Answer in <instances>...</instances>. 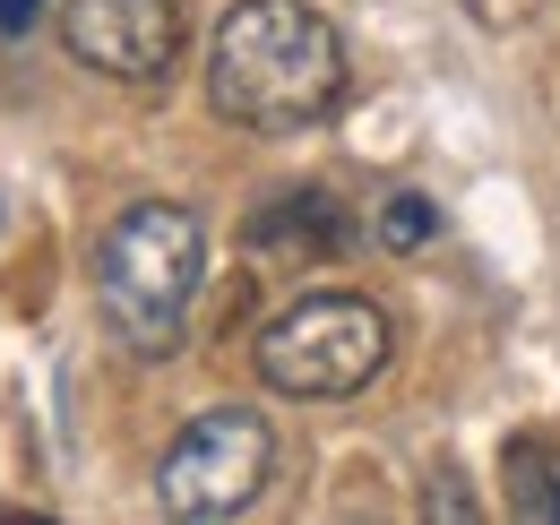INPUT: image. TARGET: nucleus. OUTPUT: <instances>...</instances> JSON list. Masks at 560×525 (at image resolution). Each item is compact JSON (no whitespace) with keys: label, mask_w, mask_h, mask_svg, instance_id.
<instances>
[{"label":"nucleus","mask_w":560,"mask_h":525,"mask_svg":"<svg viewBox=\"0 0 560 525\" xmlns=\"http://www.w3.org/2000/svg\"><path fill=\"white\" fill-rule=\"evenodd\" d=\"M208 104L233 130H311L346 104V44L311 0H233L208 44Z\"/></svg>","instance_id":"obj_1"},{"label":"nucleus","mask_w":560,"mask_h":525,"mask_svg":"<svg viewBox=\"0 0 560 525\" xmlns=\"http://www.w3.org/2000/svg\"><path fill=\"white\" fill-rule=\"evenodd\" d=\"M208 276V224L182 198H139L95 242V311L139 362H173Z\"/></svg>","instance_id":"obj_2"},{"label":"nucleus","mask_w":560,"mask_h":525,"mask_svg":"<svg viewBox=\"0 0 560 525\" xmlns=\"http://www.w3.org/2000/svg\"><path fill=\"white\" fill-rule=\"evenodd\" d=\"M388 345H397V328H388L380 302H362V293H302L293 311H277L259 328L250 362H259V380L277 396L328 405V396L371 388L388 371Z\"/></svg>","instance_id":"obj_3"},{"label":"nucleus","mask_w":560,"mask_h":525,"mask_svg":"<svg viewBox=\"0 0 560 525\" xmlns=\"http://www.w3.org/2000/svg\"><path fill=\"white\" fill-rule=\"evenodd\" d=\"M268 465H277L268 413H250V405H208V413L164 448L155 500H164V517H190V525L242 517V509L268 491Z\"/></svg>","instance_id":"obj_4"},{"label":"nucleus","mask_w":560,"mask_h":525,"mask_svg":"<svg viewBox=\"0 0 560 525\" xmlns=\"http://www.w3.org/2000/svg\"><path fill=\"white\" fill-rule=\"evenodd\" d=\"M61 44L78 69H95L113 86H155L182 61V0H70Z\"/></svg>","instance_id":"obj_5"},{"label":"nucleus","mask_w":560,"mask_h":525,"mask_svg":"<svg viewBox=\"0 0 560 525\" xmlns=\"http://www.w3.org/2000/svg\"><path fill=\"white\" fill-rule=\"evenodd\" d=\"M337 250H346V207L328 190H293V198H277V207H259V224H250V259L284 267V276L337 259Z\"/></svg>","instance_id":"obj_6"},{"label":"nucleus","mask_w":560,"mask_h":525,"mask_svg":"<svg viewBox=\"0 0 560 525\" xmlns=\"http://www.w3.org/2000/svg\"><path fill=\"white\" fill-rule=\"evenodd\" d=\"M500 482H509V517L560 525V440H509L500 448Z\"/></svg>","instance_id":"obj_7"},{"label":"nucleus","mask_w":560,"mask_h":525,"mask_svg":"<svg viewBox=\"0 0 560 525\" xmlns=\"http://www.w3.org/2000/svg\"><path fill=\"white\" fill-rule=\"evenodd\" d=\"M431 233H440V207H431L422 190H397L388 207H380V250H422Z\"/></svg>","instance_id":"obj_8"},{"label":"nucleus","mask_w":560,"mask_h":525,"mask_svg":"<svg viewBox=\"0 0 560 525\" xmlns=\"http://www.w3.org/2000/svg\"><path fill=\"white\" fill-rule=\"evenodd\" d=\"M422 517H475V491H466V482H457V474H431V491H422Z\"/></svg>","instance_id":"obj_9"},{"label":"nucleus","mask_w":560,"mask_h":525,"mask_svg":"<svg viewBox=\"0 0 560 525\" xmlns=\"http://www.w3.org/2000/svg\"><path fill=\"white\" fill-rule=\"evenodd\" d=\"M44 18V0H0V35H26Z\"/></svg>","instance_id":"obj_10"},{"label":"nucleus","mask_w":560,"mask_h":525,"mask_svg":"<svg viewBox=\"0 0 560 525\" xmlns=\"http://www.w3.org/2000/svg\"><path fill=\"white\" fill-rule=\"evenodd\" d=\"M466 9H475V26H517L526 0H466Z\"/></svg>","instance_id":"obj_11"}]
</instances>
